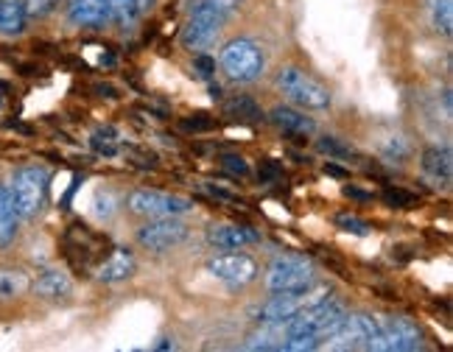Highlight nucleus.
Segmentation results:
<instances>
[{
  "label": "nucleus",
  "instance_id": "obj_21",
  "mask_svg": "<svg viewBox=\"0 0 453 352\" xmlns=\"http://www.w3.org/2000/svg\"><path fill=\"white\" fill-rule=\"evenodd\" d=\"M426 11H428L431 28L442 34V37H450L453 34V0H428Z\"/></svg>",
  "mask_w": 453,
  "mask_h": 352
},
{
  "label": "nucleus",
  "instance_id": "obj_38",
  "mask_svg": "<svg viewBox=\"0 0 453 352\" xmlns=\"http://www.w3.org/2000/svg\"><path fill=\"white\" fill-rule=\"evenodd\" d=\"M154 349H173V339H160L154 344Z\"/></svg>",
  "mask_w": 453,
  "mask_h": 352
},
{
  "label": "nucleus",
  "instance_id": "obj_31",
  "mask_svg": "<svg viewBox=\"0 0 453 352\" xmlns=\"http://www.w3.org/2000/svg\"><path fill=\"white\" fill-rule=\"evenodd\" d=\"M194 73H196V79H202V81H213V76H216V59H211V57H196L194 59Z\"/></svg>",
  "mask_w": 453,
  "mask_h": 352
},
{
  "label": "nucleus",
  "instance_id": "obj_11",
  "mask_svg": "<svg viewBox=\"0 0 453 352\" xmlns=\"http://www.w3.org/2000/svg\"><path fill=\"white\" fill-rule=\"evenodd\" d=\"M313 291V288H311ZM311 291H303V294H274L269 302H264L260 305L252 316H255V322H260V325H283V322H288L291 316H297L303 308H308L311 302H317V299H322V296H313V299H308V294Z\"/></svg>",
  "mask_w": 453,
  "mask_h": 352
},
{
  "label": "nucleus",
  "instance_id": "obj_20",
  "mask_svg": "<svg viewBox=\"0 0 453 352\" xmlns=\"http://www.w3.org/2000/svg\"><path fill=\"white\" fill-rule=\"evenodd\" d=\"M31 291V277L20 269H0V302H12Z\"/></svg>",
  "mask_w": 453,
  "mask_h": 352
},
{
  "label": "nucleus",
  "instance_id": "obj_12",
  "mask_svg": "<svg viewBox=\"0 0 453 352\" xmlns=\"http://www.w3.org/2000/svg\"><path fill=\"white\" fill-rule=\"evenodd\" d=\"M260 235L252 226H241V224H213L207 230V243L219 252H230V249H243V246L257 243Z\"/></svg>",
  "mask_w": 453,
  "mask_h": 352
},
{
  "label": "nucleus",
  "instance_id": "obj_30",
  "mask_svg": "<svg viewBox=\"0 0 453 352\" xmlns=\"http://www.w3.org/2000/svg\"><path fill=\"white\" fill-rule=\"evenodd\" d=\"M383 157H387L389 163H403L409 157V143L403 137H392L387 146H383Z\"/></svg>",
  "mask_w": 453,
  "mask_h": 352
},
{
  "label": "nucleus",
  "instance_id": "obj_14",
  "mask_svg": "<svg viewBox=\"0 0 453 352\" xmlns=\"http://www.w3.org/2000/svg\"><path fill=\"white\" fill-rule=\"evenodd\" d=\"M31 291L40 299H48V302H59V299H67L73 294V279L59 269H45L31 283Z\"/></svg>",
  "mask_w": 453,
  "mask_h": 352
},
{
  "label": "nucleus",
  "instance_id": "obj_32",
  "mask_svg": "<svg viewBox=\"0 0 453 352\" xmlns=\"http://www.w3.org/2000/svg\"><path fill=\"white\" fill-rule=\"evenodd\" d=\"M26 17H45L48 11H54L57 0H23Z\"/></svg>",
  "mask_w": 453,
  "mask_h": 352
},
{
  "label": "nucleus",
  "instance_id": "obj_29",
  "mask_svg": "<svg viewBox=\"0 0 453 352\" xmlns=\"http://www.w3.org/2000/svg\"><path fill=\"white\" fill-rule=\"evenodd\" d=\"M213 126H216V118H211L207 112H196V115L182 118V129L185 132H211Z\"/></svg>",
  "mask_w": 453,
  "mask_h": 352
},
{
  "label": "nucleus",
  "instance_id": "obj_36",
  "mask_svg": "<svg viewBox=\"0 0 453 352\" xmlns=\"http://www.w3.org/2000/svg\"><path fill=\"white\" fill-rule=\"evenodd\" d=\"M207 4H213V6H221V9H226V11H235L243 0H207Z\"/></svg>",
  "mask_w": 453,
  "mask_h": 352
},
{
  "label": "nucleus",
  "instance_id": "obj_16",
  "mask_svg": "<svg viewBox=\"0 0 453 352\" xmlns=\"http://www.w3.org/2000/svg\"><path fill=\"white\" fill-rule=\"evenodd\" d=\"M272 123L280 132H286L291 137H300V143H305V137H311L313 132H317V123H313L311 118H305L303 112L291 110V107L272 110Z\"/></svg>",
  "mask_w": 453,
  "mask_h": 352
},
{
  "label": "nucleus",
  "instance_id": "obj_9",
  "mask_svg": "<svg viewBox=\"0 0 453 352\" xmlns=\"http://www.w3.org/2000/svg\"><path fill=\"white\" fill-rule=\"evenodd\" d=\"M207 272H211L216 279L226 283L230 288H243L255 283L257 277V263L250 255H238V252H226V255H216L211 263H207Z\"/></svg>",
  "mask_w": 453,
  "mask_h": 352
},
{
  "label": "nucleus",
  "instance_id": "obj_34",
  "mask_svg": "<svg viewBox=\"0 0 453 352\" xmlns=\"http://www.w3.org/2000/svg\"><path fill=\"white\" fill-rule=\"evenodd\" d=\"M112 204H115L112 193H104V196H98V199H96V207H98L96 213H98L101 218H110V216L115 213V207H112Z\"/></svg>",
  "mask_w": 453,
  "mask_h": 352
},
{
  "label": "nucleus",
  "instance_id": "obj_4",
  "mask_svg": "<svg viewBox=\"0 0 453 352\" xmlns=\"http://www.w3.org/2000/svg\"><path fill=\"white\" fill-rule=\"evenodd\" d=\"M317 286V269L305 257H277L266 272L272 294H303Z\"/></svg>",
  "mask_w": 453,
  "mask_h": 352
},
{
  "label": "nucleus",
  "instance_id": "obj_6",
  "mask_svg": "<svg viewBox=\"0 0 453 352\" xmlns=\"http://www.w3.org/2000/svg\"><path fill=\"white\" fill-rule=\"evenodd\" d=\"M221 67L226 79L233 81H255L260 73H264V50H260L252 40H233L226 42L221 50Z\"/></svg>",
  "mask_w": 453,
  "mask_h": 352
},
{
  "label": "nucleus",
  "instance_id": "obj_35",
  "mask_svg": "<svg viewBox=\"0 0 453 352\" xmlns=\"http://www.w3.org/2000/svg\"><path fill=\"white\" fill-rule=\"evenodd\" d=\"M221 165L226 168V171H230V173H238V176H243V173H247L250 168H247V163H243L241 160V157H224V160H221Z\"/></svg>",
  "mask_w": 453,
  "mask_h": 352
},
{
  "label": "nucleus",
  "instance_id": "obj_10",
  "mask_svg": "<svg viewBox=\"0 0 453 352\" xmlns=\"http://www.w3.org/2000/svg\"><path fill=\"white\" fill-rule=\"evenodd\" d=\"M383 352H414L423 347V333L406 316H387L378 322Z\"/></svg>",
  "mask_w": 453,
  "mask_h": 352
},
{
  "label": "nucleus",
  "instance_id": "obj_23",
  "mask_svg": "<svg viewBox=\"0 0 453 352\" xmlns=\"http://www.w3.org/2000/svg\"><path fill=\"white\" fill-rule=\"evenodd\" d=\"M224 118L238 120V123H260V120H264V112H260V107L252 98L238 96V98L224 103Z\"/></svg>",
  "mask_w": 453,
  "mask_h": 352
},
{
  "label": "nucleus",
  "instance_id": "obj_5",
  "mask_svg": "<svg viewBox=\"0 0 453 352\" xmlns=\"http://www.w3.org/2000/svg\"><path fill=\"white\" fill-rule=\"evenodd\" d=\"M327 344L334 349H372L383 352V339H380V327L375 319H370L367 313H356V316H344V322L339 330L327 339Z\"/></svg>",
  "mask_w": 453,
  "mask_h": 352
},
{
  "label": "nucleus",
  "instance_id": "obj_15",
  "mask_svg": "<svg viewBox=\"0 0 453 352\" xmlns=\"http://www.w3.org/2000/svg\"><path fill=\"white\" fill-rule=\"evenodd\" d=\"M134 274V257L132 252L127 249H115L112 255H107L101 260V266L96 269V279L98 283H124V279H129Z\"/></svg>",
  "mask_w": 453,
  "mask_h": 352
},
{
  "label": "nucleus",
  "instance_id": "obj_27",
  "mask_svg": "<svg viewBox=\"0 0 453 352\" xmlns=\"http://www.w3.org/2000/svg\"><path fill=\"white\" fill-rule=\"evenodd\" d=\"M383 202H387L389 207H397V210H409V207H414L417 196L403 187H387L383 190Z\"/></svg>",
  "mask_w": 453,
  "mask_h": 352
},
{
  "label": "nucleus",
  "instance_id": "obj_22",
  "mask_svg": "<svg viewBox=\"0 0 453 352\" xmlns=\"http://www.w3.org/2000/svg\"><path fill=\"white\" fill-rule=\"evenodd\" d=\"M286 341V322L283 325H264V330L252 333L243 349H283Z\"/></svg>",
  "mask_w": 453,
  "mask_h": 352
},
{
  "label": "nucleus",
  "instance_id": "obj_1",
  "mask_svg": "<svg viewBox=\"0 0 453 352\" xmlns=\"http://www.w3.org/2000/svg\"><path fill=\"white\" fill-rule=\"evenodd\" d=\"M48 182H50V176L40 165H28V168L14 171L9 193H12V202L17 207V216L34 218L40 213V210L45 207V199H48Z\"/></svg>",
  "mask_w": 453,
  "mask_h": 352
},
{
  "label": "nucleus",
  "instance_id": "obj_37",
  "mask_svg": "<svg viewBox=\"0 0 453 352\" xmlns=\"http://www.w3.org/2000/svg\"><path fill=\"white\" fill-rule=\"evenodd\" d=\"M344 193H347V196H353V199H361V202H364V199H370L367 193H361V190H356V187H344Z\"/></svg>",
  "mask_w": 453,
  "mask_h": 352
},
{
  "label": "nucleus",
  "instance_id": "obj_33",
  "mask_svg": "<svg viewBox=\"0 0 453 352\" xmlns=\"http://www.w3.org/2000/svg\"><path fill=\"white\" fill-rule=\"evenodd\" d=\"M280 173H283V168L277 165L274 160H266L264 165L257 168V176H260V182H274V180H277V176H280Z\"/></svg>",
  "mask_w": 453,
  "mask_h": 352
},
{
  "label": "nucleus",
  "instance_id": "obj_17",
  "mask_svg": "<svg viewBox=\"0 0 453 352\" xmlns=\"http://www.w3.org/2000/svg\"><path fill=\"white\" fill-rule=\"evenodd\" d=\"M23 28H26L23 0H0V34L4 37H20Z\"/></svg>",
  "mask_w": 453,
  "mask_h": 352
},
{
  "label": "nucleus",
  "instance_id": "obj_18",
  "mask_svg": "<svg viewBox=\"0 0 453 352\" xmlns=\"http://www.w3.org/2000/svg\"><path fill=\"white\" fill-rule=\"evenodd\" d=\"M17 224H20V216H17L12 193H9L6 185H0V246H9L14 241Z\"/></svg>",
  "mask_w": 453,
  "mask_h": 352
},
{
  "label": "nucleus",
  "instance_id": "obj_19",
  "mask_svg": "<svg viewBox=\"0 0 453 352\" xmlns=\"http://www.w3.org/2000/svg\"><path fill=\"white\" fill-rule=\"evenodd\" d=\"M423 171L428 176L440 182H450L453 176V157H450V149H426L423 151Z\"/></svg>",
  "mask_w": 453,
  "mask_h": 352
},
{
  "label": "nucleus",
  "instance_id": "obj_26",
  "mask_svg": "<svg viewBox=\"0 0 453 352\" xmlns=\"http://www.w3.org/2000/svg\"><path fill=\"white\" fill-rule=\"evenodd\" d=\"M317 149L327 157H336V160H356V151L347 143H342L339 137H322L317 143Z\"/></svg>",
  "mask_w": 453,
  "mask_h": 352
},
{
  "label": "nucleus",
  "instance_id": "obj_28",
  "mask_svg": "<svg viewBox=\"0 0 453 352\" xmlns=\"http://www.w3.org/2000/svg\"><path fill=\"white\" fill-rule=\"evenodd\" d=\"M336 226H342L344 233H353V235H370V221H364V218H358V216H353V213H342V216H336Z\"/></svg>",
  "mask_w": 453,
  "mask_h": 352
},
{
  "label": "nucleus",
  "instance_id": "obj_13",
  "mask_svg": "<svg viewBox=\"0 0 453 352\" xmlns=\"http://www.w3.org/2000/svg\"><path fill=\"white\" fill-rule=\"evenodd\" d=\"M67 17L79 28H104L112 20L107 0H67Z\"/></svg>",
  "mask_w": 453,
  "mask_h": 352
},
{
  "label": "nucleus",
  "instance_id": "obj_25",
  "mask_svg": "<svg viewBox=\"0 0 453 352\" xmlns=\"http://www.w3.org/2000/svg\"><path fill=\"white\" fill-rule=\"evenodd\" d=\"M107 6H110V17L120 26H132L137 20V14H141V4L137 0H107Z\"/></svg>",
  "mask_w": 453,
  "mask_h": 352
},
{
  "label": "nucleus",
  "instance_id": "obj_8",
  "mask_svg": "<svg viewBox=\"0 0 453 352\" xmlns=\"http://www.w3.org/2000/svg\"><path fill=\"white\" fill-rule=\"evenodd\" d=\"M188 238V224L180 221L177 216H168V218H151L149 224H143L137 230V243L143 246L149 252H168L173 246H180Z\"/></svg>",
  "mask_w": 453,
  "mask_h": 352
},
{
  "label": "nucleus",
  "instance_id": "obj_3",
  "mask_svg": "<svg viewBox=\"0 0 453 352\" xmlns=\"http://www.w3.org/2000/svg\"><path fill=\"white\" fill-rule=\"evenodd\" d=\"M230 14L233 11L207 4V0H196V4L190 6V20L185 23L182 34H180L182 45L185 48H194V50L207 48V45L216 40V34L221 31V26L230 20Z\"/></svg>",
  "mask_w": 453,
  "mask_h": 352
},
{
  "label": "nucleus",
  "instance_id": "obj_2",
  "mask_svg": "<svg viewBox=\"0 0 453 352\" xmlns=\"http://www.w3.org/2000/svg\"><path fill=\"white\" fill-rule=\"evenodd\" d=\"M277 87H280V93L288 101H294L297 107H305V110H327L330 101H334L327 87L313 76H308L300 67H283L280 73H277Z\"/></svg>",
  "mask_w": 453,
  "mask_h": 352
},
{
  "label": "nucleus",
  "instance_id": "obj_7",
  "mask_svg": "<svg viewBox=\"0 0 453 352\" xmlns=\"http://www.w3.org/2000/svg\"><path fill=\"white\" fill-rule=\"evenodd\" d=\"M127 207L132 213L146 218H168V216H185L194 204L182 196H171V193H160V190H134L127 199Z\"/></svg>",
  "mask_w": 453,
  "mask_h": 352
},
{
  "label": "nucleus",
  "instance_id": "obj_39",
  "mask_svg": "<svg viewBox=\"0 0 453 352\" xmlns=\"http://www.w3.org/2000/svg\"><path fill=\"white\" fill-rule=\"evenodd\" d=\"M325 171H327V173H334V176H344V171L336 168V165H325Z\"/></svg>",
  "mask_w": 453,
  "mask_h": 352
},
{
  "label": "nucleus",
  "instance_id": "obj_40",
  "mask_svg": "<svg viewBox=\"0 0 453 352\" xmlns=\"http://www.w3.org/2000/svg\"><path fill=\"white\" fill-rule=\"evenodd\" d=\"M6 93H9V87H6L4 81H0V101H4V96H6Z\"/></svg>",
  "mask_w": 453,
  "mask_h": 352
},
{
  "label": "nucleus",
  "instance_id": "obj_24",
  "mask_svg": "<svg viewBox=\"0 0 453 352\" xmlns=\"http://www.w3.org/2000/svg\"><path fill=\"white\" fill-rule=\"evenodd\" d=\"M90 149L101 157H115L120 151V134L112 126H98L90 134Z\"/></svg>",
  "mask_w": 453,
  "mask_h": 352
}]
</instances>
